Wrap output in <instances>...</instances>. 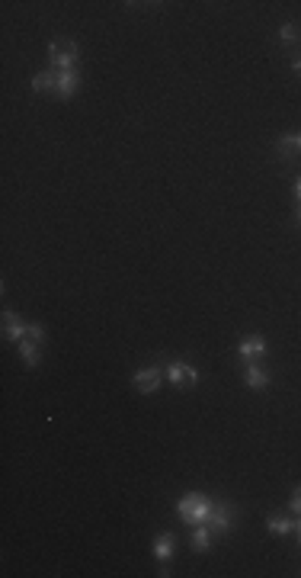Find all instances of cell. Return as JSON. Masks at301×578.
Wrapping results in <instances>:
<instances>
[{
	"label": "cell",
	"instance_id": "1",
	"mask_svg": "<svg viewBox=\"0 0 301 578\" xmlns=\"http://www.w3.org/2000/svg\"><path fill=\"white\" fill-rule=\"evenodd\" d=\"M212 508H215V501H209L205 495L189 492V495H183V498H180V504H176V514H180V517H183L189 527H196V524H205V520H209Z\"/></svg>",
	"mask_w": 301,
	"mask_h": 578
},
{
	"label": "cell",
	"instance_id": "2",
	"mask_svg": "<svg viewBox=\"0 0 301 578\" xmlns=\"http://www.w3.org/2000/svg\"><path fill=\"white\" fill-rule=\"evenodd\" d=\"M164 373H167L173 389H189V385H196L202 379V373L189 360H167V369H164Z\"/></svg>",
	"mask_w": 301,
	"mask_h": 578
},
{
	"label": "cell",
	"instance_id": "3",
	"mask_svg": "<svg viewBox=\"0 0 301 578\" xmlns=\"http://www.w3.org/2000/svg\"><path fill=\"white\" fill-rule=\"evenodd\" d=\"M51 71H77V42H51L49 45Z\"/></svg>",
	"mask_w": 301,
	"mask_h": 578
},
{
	"label": "cell",
	"instance_id": "4",
	"mask_svg": "<svg viewBox=\"0 0 301 578\" xmlns=\"http://www.w3.org/2000/svg\"><path fill=\"white\" fill-rule=\"evenodd\" d=\"M234 517H237V508L231 501H218L215 508H212V514H209V524L212 527V533L215 536H225V533H231V527H234Z\"/></svg>",
	"mask_w": 301,
	"mask_h": 578
},
{
	"label": "cell",
	"instance_id": "5",
	"mask_svg": "<svg viewBox=\"0 0 301 578\" xmlns=\"http://www.w3.org/2000/svg\"><path fill=\"white\" fill-rule=\"evenodd\" d=\"M237 353H241L243 363H259L266 357V337L263 335H243L237 344Z\"/></svg>",
	"mask_w": 301,
	"mask_h": 578
},
{
	"label": "cell",
	"instance_id": "6",
	"mask_svg": "<svg viewBox=\"0 0 301 578\" xmlns=\"http://www.w3.org/2000/svg\"><path fill=\"white\" fill-rule=\"evenodd\" d=\"M160 379H164V373H160V367H141L138 373L132 376V385L138 389V392L144 395H154L160 389Z\"/></svg>",
	"mask_w": 301,
	"mask_h": 578
},
{
	"label": "cell",
	"instance_id": "7",
	"mask_svg": "<svg viewBox=\"0 0 301 578\" xmlns=\"http://www.w3.org/2000/svg\"><path fill=\"white\" fill-rule=\"evenodd\" d=\"M80 90V71H55V97L71 100Z\"/></svg>",
	"mask_w": 301,
	"mask_h": 578
},
{
	"label": "cell",
	"instance_id": "8",
	"mask_svg": "<svg viewBox=\"0 0 301 578\" xmlns=\"http://www.w3.org/2000/svg\"><path fill=\"white\" fill-rule=\"evenodd\" d=\"M241 376H243V385H250V389H266L273 383V376H269V369L263 363H243Z\"/></svg>",
	"mask_w": 301,
	"mask_h": 578
},
{
	"label": "cell",
	"instance_id": "9",
	"mask_svg": "<svg viewBox=\"0 0 301 578\" xmlns=\"http://www.w3.org/2000/svg\"><path fill=\"white\" fill-rule=\"evenodd\" d=\"M3 337L7 341H13V344H19V341H26V321L19 319L17 312H3Z\"/></svg>",
	"mask_w": 301,
	"mask_h": 578
},
{
	"label": "cell",
	"instance_id": "10",
	"mask_svg": "<svg viewBox=\"0 0 301 578\" xmlns=\"http://www.w3.org/2000/svg\"><path fill=\"white\" fill-rule=\"evenodd\" d=\"M276 154L282 161H295L301 154L298 151V135L295 132H282V135H276Z\"/></svg>",
	"mask_w": 301,
	"mask_h": 578
},
{
	"label": "cell",
	"instance_id": "11",
	"mask_svg": "<svg viewBox=\"0 0 301 578\" xmlns=\"http://www.w3.org/2000/svg\"><path fill=\"white\" fill-rule=\"evenodd\" d=\"M212 527L209 524H196L193 527V536H189V543H193V553H209L212 549Z\"/></svg>",
	"mask_w": 301,
	"mask_h": 578
},
{
	"label": "cell",
	"instance_id": "12",
	"mask_svg": "<svg viewBox=\"0 0 301 578\" xmlns=\"http://www.w3.org/2000/svg\"><path fill=\"white\" fill-rule=\"evenodd\" d=\"M176 553V536L173 533H160L157 540H154V556H157V562L164 565V562H170Z\"/></svg>",
	"mask_w": 301,
	"mask_h": 578
},
{
	"label": "cell",
	"instance_id": "13",
	"mask_svg": "<svg viewBox=\"0 0 301 578\" xmlns=\"http://www.w3.org/2000/svg\"><path fill=\"white\" fill-rule=\"evenodd\" d=\"M266 530L269 533H276V536H285V533H292L295 530V520L285 517V514H266Z\"/></svg>",
	"mask_w": 301,
	"mask_h": 578
},
{
	"label": "cell",
	"instance_id": "14",
	"mask_svg": "<svg viewBox=\"0 0 301 578\" xmlns=\"http://www.w3.org/2000/svg\"><path fill=\"white\" fill-rule=\"evenodd\" d=\"M17 351H19V357H23V363L29 369L39 367V344H35V341H29V337H26V341L17 344Z\"/></svg>",
	"mask_w": 301,
	"mask_h": 578
},
{
	"label": "cell",
	"instance_id": "15",
	"mask_svg": "<svg viewBox=\"0 0 301 578\" xmlns=\"http://www.w3.org/2000/svg\"><path fill=\"white\" fill-rule=\"evenodd\" d=\"M33 90L35 93H55V71H39V74H33Z\"/></svg>",
	"mask_w": 301,
	"mask_h": 578
},
{
	"label": "cell",
	"instance_id": "16",
	"mask_svg": "<svg viewBox=\"0 0 301 578\" xmlns=\"http://www.w3.org/2000/svg\"><path fill=\"white\" fill-rule=\"evenodd\" d=\"M279 39H282L285 45H295L301 39V29L298 23H282V29H279Z\"/></svg>",
	"mask_w": 301,
	"mask_h": 578
},
{
	"label": "cell",
	"instance_id": "17",
	"mask_svg": "<svg viewBox=\"0 0 301 578\" xmlns=\"http://www.w3.org/2000/svg\"><path fill=\"white\" fill-rule=\"evenodd\" d=\"M26 337H29V341H35V344H42L45 341V328L35 325V321H29V325H26Z\"/></svg>",
	"mask_w": 301,
	"mask_h": 578
},
{
	"label": "cell",
	"instance_id": "18",
	"mask_svg": "<svg viewBox=\"0 0 301 578\" xmlns=\"http://www.w3.org/2000/svg\"><path fill=\"white\" fill-rule=\"evenodd\" d=\"M289 508H292L295 517L301 514V485H295V488H292V501H289Z\"/></svg>",
	"mask_w": 301,
	"mask_h": 578
},
{
	"label": "cell",
	"instance_id": "19",
	"mask_svg": "<svg viewBox=\"0 0 301 578\" xmlns=\"http://www.w3.org/2000/svg\"><path fill=\"white\" fill-rule=\"evenodd\" d=\"M295 196H298V202H301V177H295Z\"/></svg>",
	"mask_w": 301,
	"mask_h": 578
},
{
	"label": "cell",
	"instance_id": "20",
	"mask_svg": "<svg viewBox=\"0 0 301 578\" xmlns=\"http://www.w3.org/2000/svg\"><path fill=\"white\" fill-rule=\"evenodd\" d=\"M292 67H295V71H301V55H295V58H292Z\"/></svg>",
	"mask_w": 301,
	"mask_h": 578
},
{
	"label": "cell",
	"instance_id": "21",
	"mask_svg": "<svg viewBox=\"0 0 301 578\" xmlns=\"http://www.w3.org/2000/svg\"><path fill=\"white\" fill-rule=\"evenodd\" d=\"M295 530H298V546H301V514H298V520H295Z\"/></svg>",
	"mask_w": 301,
	"mask_h": 578
},
{
	"label": "cell",
	"instance_id": "22",
	"mask_svg": "<svg viewBox=\"0 0 301 578\" xmlns=\"http://www.w3.org/2000/svg\"><path fill=\"white\" fill-rule=\"evenodd\" d=\"M295 225L301 228V206H298V212H295Z\"/></svg>",
	"mask_w": 301,
	"mask_h": 578
},
{
	"label": "cell",
	"instance_id": "23",
	"mask_svg": "<svg viewBox=\"0 0 301 578\" xmlns=\"http://www.w3.org/2000/svg\"><path fill=\"white\" fill-rule=\"evenodd\" d=\"M295 135H298V151H301V132H295Z\"/></svg>",
	"mask_w": 301,
	"mask_h": 578
}]
</instances>
